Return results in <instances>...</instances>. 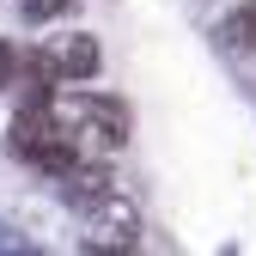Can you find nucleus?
Wrapping results in <instances>:
<instances>
[{
  "label": "nucleus",
  "instance_id": "nucleus-1",
  "mask_svg": "<svg viewBox=\"0 0 256 256\" xmlns=\"http://www.w3.org/2000/svg\"><path fill=\"white\" fill-rule=\"evenodd\" d=\"M61 183V202H68V214L86 226V250H140V208L134 196L110 177L98 171L92 158H80V165H68L55 177Z\"/></svg>",
  "mask_w": 256,
  "mask_h": 256
},
{
  "label": "nucleus",
  "instance_id": "nucleus-2",
  "mask_svg": "<svg viewBox=\"0 0 256 256\" xmlns=\"http://www.w3.org/2000/svg\"><path fill=\"white\" fill-rule=\"evenodd\" d=\"M49 116L68 128V140L86 158H110L128 146V104L110 92H61V98H49Z\"/></svg>",
  "mask_w": 256,
  "mask_h": 256
},
{
  "label": "nucleus",
  "instance_id": "nucleus-3",
  "mask_svg": "<svg viewBox=\"0 0 256 256\" xmlns=\"http://www.w3.org/2000/svg\"><path fill=\"white\" fill-rule=\"evenodd\" d=\"M6 152L18 158V165L43 171V177H61L68 165L86 158V152L68 140V128L49 116V98H43V104H18V116L6 122Z\"/></svg>",
  "mask_w": 256,
  "mask_h": 256
},
{
  "label": "nucleus",
  "instance_id": "nucleus-4",
  "mask_svg": "<svg viewBox=\"0 0 256 256\" xmlns=\"http://www.w3.org/2000/svg\"><path fill=\"white\" fill-rule=\"evenodd\" d=\"M37 55H43V68H49L55 80H98V68H104V49H98V37H86V30L43 37Z\"/></svg>",
  "mask_w": 256,
  "mask_h": 256
},
{
  "label": "nucleus",
  "instance_id": "nucleus-5",
  "mask_svg": "<svg viewBox=\"0 0 256 256\" xmlns=\"http://www.w3.org/2000/svg\"><path fill=\"white\" fill-rule=\"evenodd\" d=\"M220 43L238 49V55H256V0H244L238 12H226V24H220Z\"/></svg>",
  "mask_w": 256,
  "mask_h": 256
},
{
  "label": "nucleus",
  "instance_id": "nucleus-6",
  "mask_svg": "<svg viewBox=\"0 0 256 256\" xmlns=\"http://www.w3.org/2000/svg\"><path fill=\"white\" fill-rule=\"evenodd\" d=\"M61 12H74V0H18V18L24 24H49Z\"/></svg>",
  "mask_w": 256,
  "mask_h": 256
},
{
  "label": "nucleus",
  "instance_id": "nucleus-7",
  "mask_svg": "<svg viewBox=\"0 0 256 256\" xmlns=\"http://www.w3.org/2000/svg\"><path fill=\"white\" fill-rule=\"evenodd\" d=\"M12 86H18V49L0 37V92H12Z\"/></svg>",
  "mask_w": 256,
  "mask_h": 256
},
{
  "label": "nucleus",
  "instance_id": "nucleus-8",
  "mask_svg": "<svg viewBox=\"0 0 256 256\" xmlns=\"http://www.w3.org/2000/svg\"><path fill=\"white\" fill-rule=\"evenodd\" d=\"M0 250H24V238H12V232H6V220H0Z\"/></svg>",
  "mask_w": 256,
  "mask_h": 256
}]
</instances>
